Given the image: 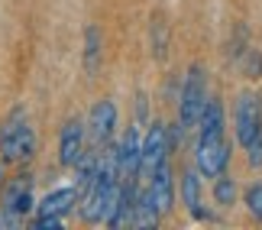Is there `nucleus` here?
Masks as SVG:
<instances>
[{
	"mask_svg": "<svg viewBox=\"0 0 262 230\" xmlns=\"http://www.w3.org/2000/svg\"><path fill=\"white\" fill-rule=\"evenodd\" d=\"M114 159L120 169V182H136L143 175V133L139 127H126V133L120 136V143L114 146Z\"/></svg>",
	"mask_w": 262,
	"mask_h": 230,
	"instance_id": "obj_7",
	"label": "nucleus"
},
{
	"mask_svg": "<svg viewBox=\"0 0 262 230\" xmlns=\"http://www.w3.org/2000/svg\"><path fill=\"white\" fill-rule=\"evenodd\" d=\"M181 201H185L188 214L194 217V221H207L204 188H201V172L198 169H185V172H181Z\"/></svg>",
	"mask_w": 262,
	"mask_h": 230,
	"instance_id": "obj_11",
	"label": "nucleus"
},
{
	"mask_svg": "<svg viewBox=\"0 0 262 230\" xmlns=\"http://www.w3.org/2000/svg\"><path fill=\"white\" fill-rule=\"evenodd\" d=\"M207 85H204V68L191 65L185 75V85H181V104H178V130H194L198 117L207 104Z\"/></svg>",
	"mask_w": 262,
	"mask_h": 230,
	"instance_id": "obj_4",
	"label": "nucleus"
},
{
	"mask_svg": "<svg viewBox=\"0 0 262 230\" xmlns=\"http://www.w3.org/2000/svg\"><path fill=\"white\" fill-rule=\"evenodd\" d=\"M117 120H120V114H117V104L110 101V97H100V101L91 107L88 127H84V136H88L91 149H107L110 143H114Z\"/></svg>",
	"mask_w": 262,
	"mask_h": 230,
	"instance_id": "obj_6",
	"label": "nucleus"
},
{
	"mask_svg": "<svg viewBox=\"0 0 262 230\" xmlns=\"http://www.w3.org/2000/svg\"><path fill=\"white\" fill-rule=\"evenodd\" d=\"M172 149H175V136L168 133V127L162 120H156L143 136V175H149L156 165H162L172 156Z\"/></svg>",
	"mask_w": 262,
	"mask_h": 230,
	"instance_id": "obj_8",
	"label": "nucleus"
},
{
	"mask_svg": "<svg viewBox=\"0 0 262 230\" xmlns=\"http://www.w3.org/2000/svg\"><path fill=\"white\" fill-rule=\"evenodd\" d=\"M84 143H88L84 123H81L78 117H72V120L62 127V136H58V165L75 169V162H78V159H81V153H84Z\"/></svg>",
	"mask_w": 262,
	"mask_h": 230,
	"instance_id": "obj_10",
	"label": "nucleus"
},
{
	"mask_svg": "<svg viewBox=\"0 0 262 230\" xmlns=\"http://www.w3.org/2000/svg\"><path fill=\"white\" fill-rule=\"evenodd\" d=\"M146 178H149L146 192H149V198H152V204L159 207V214H162V217H168V214H172V207H175V172H172V162L165 159V162L156 165Z\"/></svg>",
	"mask_w": 262,
	"mask_h": 230,
	"instance_id": "obj_9",
	"label": "nucleus"
},
{
	"mask_svg": "<svg viewBox=\"0 0 262 230\" xmlns=\"http://www.w3.org/2000/svg\"><path fill=\"white\" fill-rule=\"evenodd\" d=\"M243 207L249 211L253 221H262V182H253L243 192Z\"/></svg>",
	"mask_w": 262,
	"mask_h": 230,
	"instance_id": "obj_18",
	"label": "nucleus"
},
{
	"mask_svg": "<svg viewBox=\"0 0 262 230\" xmlns=\"http://www.w3.org/2000/svg\"><path fill=\"white\" fill-rule=\"evenodd\" d=\"M36 156V130L23 107H13L0 123V159L7 165H23Z\"/></svg>",
	"mask_w": 262,
	"mask_h": 230,
	"instance_id": "obj_1",
	"label": "nucleus"
},
{
	"mask_svg": "<svg viewBox=\"0 0 262 230\" xmlns=\"http://www.w3.org/2000/svg\"><path fill=\"white\" fill-rule=\"evenodd\" d=\"M227 127V114H224V104L217 97H207L204 111L198 117V133H224Z\"/></svg>",
	"mask_w": 262,
	"mask_h": 230,
	"instance_id": "obj_13",
	"label": "nucleus"
},
{
	"mask_svg": "<svg viewBox=\"0 0 262 230\" xmlns=\"http://www.w3.org/2000/svg\"><path fill=\"white\" fill-rule=\"evenodd\" d=\"M78 207V188L68 185V188H55L49 192L42 201H36V214H52V217H68Z\"/></svg>",
	"mask_w": 262,
	"mask_h": 230,
	"instance_id": "obj_12",
	"label": "nucleus"
},
{
	"mask_svg": "<svg viewBox=\"0 0 262 230\" xmlns=\"http://www.w3.org/2000/svg\"><path fill=\"white\" fill-rule=\"evenodd\" d=\"M236 195H239V188H236V178L233 175H217L214 178V204L217 207H224V211H227V207H233L236 204Z\"/></svg>",
	"mask_w": 262,
	"mask_h": 230,
	"instance_id": "obj_15",
	"label": "nucleus"
},
{
	"mask_svg": "<svg viewBox=\"0 0 262 230\" xmlns=\"http://www.w3.org/2000/svg\"><path fill=\"white\" fill-rule=\"evenodd\" d=\"M168 43H172L168 23H165L162 16H156V23H152V55L159 58V62H165V55H168Z\"/></svg>",
	"mask_w": 262,
	"mask_h": 230,
	"instance_id": "obj_17",
	"label": "nucleus"
},
{
	"mask_svg": "<svg viewBox=\"0 0 262 230\" xmlns=\"http://www.w3.org/2000/svg\"><path fill=\"white\" fill-rule=\"evenodd\" d=\"M0 227H4V221H0Z\"/></svg>",
	"mask_w": 262,
	"mask_h": 230,
	"instance_id": "obj_20",
	"label": "nucleus"
},
{
	"mask_svg": "<svg viewBox=\"0 0 262 230\" xmlns=\"http://www.w3.org/2000/svg\"><path fill=\"white\" fill-rule=\"evenodd\" d=\"M36 211V192H33V178L29 175H16L10 178L7 188H4V214H0V221L4 224H19L26 214Z\"/></svg>",
	"mask_w": 262,
	"mask_h": 230,
	"instance_id": "obj_5",
	"label": "nucleus"
},
{
	"mask_svg": "<svg viewBox=\"0 0 262 230\" xmlns=\"http://www.w3.org/2000/svg\"><path fill=\"white\" fill-rule=\"evenodd\" d=\"M233 136H236V146L246 149L262 139V101L256 91H243L233 104Z\"/></svg>",
	"mask_w": 262,
	"mask_h": 230,
	"instance_id": "obj_2",
	"label": "nucleus"
},
{
	"mask_svg": "<svg viewBox=\"0 0 262 230\" xmlns=\"http://www.w3.org/2000/svg\"><path fill=\"white\" fill-rule=\"evenodd\" d=\"M230 139L224 133H198L194 143V169L201 172V178H217L227 172L230 165Z\"/></svg>",
	"mask_w": 262,
	"mask_h": 230,
	"instance_id": "obj_3",
	"label": "nucleus"
},
{
	"mask_svg": "<svg viewBox=\"0 0 262 230\" xmlns=\"http://www.w3.org/2000/svg\"><path fill=\"white\" fill-rule=\"evenodd\" d=\"M65 217H52V214H36L33 217V227L36 230H62Z\"/></svg>",
	"mask_w": 262,
	"mask_h": 230,
	"instance_id": "obj_19",
	"label": "nucleus"
},
{
	"mask_svg": "<svg viewBox=\"0 0 262 230\" xmlns=\"http://www.w3.org/2000/svg\"><path fill=\"white\" fill-rule=\"evenodd\" d=\"M162 221V214H159V207L152 204V198H149L146 188H136V204H133V227H156Z\"/></svg>",
	"mask_w": 262,
	"mask_h": 230,
	"instance_id": "obj_14",
	"label": "nucleus"
},
{
	"mask_svg": "<svg viewBox=\"0 0 262 230\" xmlns=\"http://www.w3.org/2000/svg\"><path fill=\"white\" fill-rule=\"evenodd\" d=\"M97 62H100V29L88 26V33H84V72L94 75Z\"/></svg>",
	"mask_w": 262,
	"mask_h": 230,
	"instance_id": "obj_16",
	"label": "nucleus"
}]
</instances>
